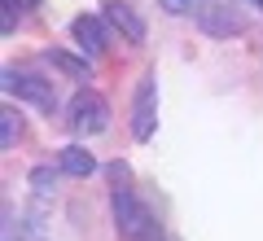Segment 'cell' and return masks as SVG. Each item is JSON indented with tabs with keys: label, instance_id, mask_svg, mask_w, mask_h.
<instances>
[{
	"label": "cell",
	"instance_id": "13",
	"mask_svg": "<svg viewBox=\"0 0 263 241\" xmlns=\"http://www.w3.org/2000/svg\"><path fill=\"white\" fill-rule=\"evenodd\" d=\"M127 176H132V171H127V162H110V180H114V184H127Z\"/></svg>",
	"mask_w": 263,
	"mask_h": 241
},
{
	"label": "cell",
	"instance_id": "15",
	"mask_svg": "<svg viewBox=\"0 0 263 241\" xmlns=\"http://www.w3.org/2000/svg\"><path fill=\"white\" fill-rule=\"evenodd\" d=\"M250 5H254V9H263V0H250Z\"/></svg>",
	"mask_w": 263,
	"mask_h": 241
},
{
	"label": "cell",
	"instance_id": "8",
	"mask_svg": "<svg viewBox=\"0 0 263 241\" xmlns=\"http://www.w3.org/2000/svg\"><path fill=\"white\" fill-rule=\"evenodd\" d=\"M22 136H27V119H22V110L5 105V110H0V145H5V149H13Z\"/></svg>",
	"mask_w": 263,
	"mask_h": 241
},
{
	"label": "cell",
	"instance_id": "2",
	"mask_svg": "<svg viewBox=\"0 0 263 241\" xmlns=\"http://www.w3.org/2000/svg\"><path fill=\"white\" fill-rule=\"evenodd\" d=\"M154 132H158V75L145 70L136 92H132V136L154 140Z\"/></svg>",
	"mask_w": 263,
	"mask_h": 241
},
{
	"label": "cell",
	"instance_id": "14",
	"mask_svg": "<svg viewBox=\"0 0 263 241\" xmlns=\"http://www.w3.org/2000/svg\"><path fill=\"white\" fill-rule=\"evenodd\" d=\"M5 5H13V9H35L40 0H5Z\"/></svg>",
	"mask_w": 263,
	"mask_h": 241
},
{
	"label": "cell",
	"instance_id": "6",
	"mask_svg": "<svg viewBox=\"0 0 263 241\" xmlns=\"http://www.w3.org/2000/svg\"><path fill=\"white\" fill-rule=\"evenodd\" d=\"M101 13H105V22H110L127 44H145V18L136 13L132 0H101Z\"/></svg>",
	"mask_w": 263,
	"mask_h": 241
},
{
	"label": "cell",
	"instance_id": "11",
	"mask_svg": "<svg viewBox=\"0 0 263 241\" xmlns=\"http://www.w3.org/2000/svg\"><path fill=\"white\" fill-rule=\"evenodd\" d=\"M44 57H48V62L57 66V70H66V75H75V79H88V66H84V62H75V57H66L62 48H48Z\"/></svg>",
	"mask_w": 263,
	"mask_h": 241
},
{
	"label": "cell",
	"instance_id": "10",
	"mask_svg": "<svg viewBox=\"0 0 263 241\" xmlns=\"http://www.w3.org/2000/svg\"><path fill=\"white\" fill-rule=\"evenodd\" d=\"M158 9L171 13V18H193V13L206 9V0H158Z\"/></svg>",
	"mask_w": 263,
	"mask_h": 241
},
{
	"label": "cell",
	"instance_id": "5",
	"mask_svg": "<svg viewBox=\"0 0 263 241\" xmlns=\"http://www.w3.org/2000/svg\"><path fill=\"white\" fill-rule=\"evenodd\" d=\"M70 40L79 44L84 57H101L110 48V22H105V13H79L70 22Z\"/></svg>",
	"mask_w": 263,
	"mask_h": 241
},
{
	"label": "cell",
	"instance_id": "7",
	"mask_svg": "<svg viewBox=\"0 0 263 241\" xmlns=\"http://www.w3.org/2000/svg\"><path fill=\"white\" fill-rule=\"evenodd\" d=\"M57 167H62L66 176H75V180H88L97 171V158L88 154L84 145H66V149H57Z\"/></svg>",
	"mask_w": 263,
	"mask_h": 241
},
{
	"label": "cell",
	"instance_id": "3",
	"mask_svg": "<svg viewBox=\"0 0 263 241\" xmlns=\"http://www.w3.org/2000/svg\"><path fill=\"white\" fill-rule=\"evenodd\" d=\"M0 79H5V92H9V97L31 101L35 110H44V114L57 110V92H53V84H48L44 75H35V70H13V66H9Z\"/></svg>",
	"mask_w": 263,
	"mask_h": 241
},
{
	"label": "cell",
	"instance_id": "12",
	"mask_svg": "<svg viewBox=\"0 0 263 241\" xmlns=\"http://www.w3.org/2000/svg\"><path fill=\"white\" fill-rule=\"evenodd\" d=\"M18 237H22V241H44V224H40V215H22Z\"/></svg>",
	"mask_w": 263,
	"mask_h": 241
},
{
	"label": "cell",
	"instance_id": "9",
	"mask_svg": "<svg viewBox=\"0 0 263 241\" xmlns=\"http://www.w3.org/2000/svg\"><path fill=\"white\" fill-rule=\"evenodd\" d=\"M57 176H66L62 167H31V189H35L40 197H48L57 189Z\"/></svg>",
	"mask_w": 263,
	"mask_h": 241
},
{
	"label": "cell",
	"instance_id": "1",
	"mask_svg": "<svg viewBox=\"0 0 263 241\" xmlns=\"http://www.w3.org/2000/svg\"><path fill=\"white\" fill-rule=\"evenodd\" d=\"M66 127L75 132L79 140L101 136V132L110 127V101H105L97 88H79V92L70 97V105H66Z\"/></svg>",
	"mask_w": 263,
	"mask_h": 241
},
{
	"label": "cell",
	"instance_id": "4",
	"mask_svg": "<svg viewBox=\"0 0 263 241\" xmlns=\"http://www.w3.org/2000/svg\"><path fill=\"white\" fill-rule=\"evenodd\" d=\"M197 27L215 40L246 35V13H237V5H228V0H206V9L197 13Z\"/></svg>",
	"mask_w": 263,
	"mask_h": 241
}]
</instances>
